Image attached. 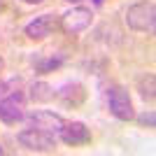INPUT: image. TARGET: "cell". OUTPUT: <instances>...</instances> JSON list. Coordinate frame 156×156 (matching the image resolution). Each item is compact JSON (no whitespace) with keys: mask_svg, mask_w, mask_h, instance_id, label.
<instances>
[{"mask_svg":"<svg viewBox=\"0 0 156 156\" xmlns=\"http://www.w3.org/2000/svg\"><path fill=\"white\" fill-rule=\"evenodd\" d=\"M33 63H35V61H33ZM61 63H63V58H49V61H44V63H35V65H37L40 72H49L51 68H58Z\"/></svg>","mask_w":156,"mask_h":156,"instance_id":"obj_11","label":"cell"},{"mask_svg":"<svg viewBox=\"0 0 156 156\" xmlns=\"http://www.w3.org/2000/svg\"><path fill=\"white\" fill-rule=\"evenodd\" d=\"M23 119V96L19 91H12L9 96L0 98V121L16 124Z\"/></svg>","mask_w":156,"mask_h":156,"instance_id":"obj_6","label":"cell"},{"mask_svg":"<svg viewBox=\"0 0 156 156\" xmlns=\"http://www.w3.org/2000/svg\"><path fill=\"white\" fill-rule=\"evenodd\" d=\"M0 154H5V149H0Z\"/></svg>","mask_w":156,"mask_h":156,"instance_id":"obj_17","label":"cell"},{"mask_svg":"<svg viewBox=\"0 0 156 156\" xmlns=\"http://www.w3.org/2000/svg\"><path fill=\"white\" fill-rule=\"evenodd\" d=\"M140 124H147V126H149V128H154V112H144V114H142V117H140Z\"/></svg>","mask_w":156,"mask_h":156,"instance_id":"obj_12","label":"cell"},{"mask_svg":"<svg viewBox=\"0 0 156 156\" xmlns=\"http://www.w3.org/2000/svg\"><path fill=\"white\" fill-rule=\"evenodd\" d=\"M68 2H72V5H79V2H86V0H68Z\"/></svg>","mask_w":156,"mask_h":156,"instance_id":"obj_15","label":"cell"},{"mask_svg":"<svg viewBox=\"0 0 156 156\" xmlns=\"http://www.w3.org/2000/svg\"><path fill=\"white\" fill-rule=\"evenodd\" d=\"M107 107H110V112L119 121H130V119L135 117L130 93L126 91L124 86H110L107 89Z\"/></svg>","mask_w":156,"mask_h":156,"instance_id":"obj_2","label":"cell"},{"mask_svg":"<svg viewBox=\"0 0 156 156\" xmlns=\"http://www.w3.org/2000/svg\"><path fill=\"white\" fill-rule=\"evenodd\" d=\"M91 21H93V12L89 7H72L70 12H65L61 16V28L68 35H79L82 30L91 26Z\"/></svg>","mask_w":156,"mask_h":156,"instance_id":"obj_4","label":"cell"},{"mask_svg":"<svg viewBox=\"0 0 156 156\" xmlns=\"http://www.w3.org/2000/svg\"><path fill=\"white\" fill-rule=\"evenodd\" d=\"M23 2H28V5H40V2H44V0H23Z\"/></svg>","mask_w":156,"mask_h":156,"instance_id":"obj_14","label":"cell"},{"mask_svg":"<svg viewBox=\"0 0 156 156\" xmlns=\"http://www.w3.org/2000/svg\"><path fill=\"white\" fill-rule=\"evenodd\" d=\"M61 140H63L65 144H70V147H77V144H86L89 140H91V133H89V128H86L82 121H70V124H63V128H61Z\"/></svg>","mask_w":156,"mask_h":156,"instance_id":"obj_8","label":"cell"},{"mask_svg":"<svg viewBox=\"0 0 156 156\" xmlns=\"http://www.w3.org/2000/svg\"><path fill=\"white\" fill-rule=\"evenodd\" d=\"M2 68H5V61H2V56H0V72H2Z\"/></svg>","mask_w":156,"mask_h":156,"instance_id":"obj_16","label":"cell"},{"mask_svg":"<svg viewBox=\"0 0 156 156\" xmlns=\"http://www.w3.org/2000/svg\"><path fill=\"white\" fill-rule=\"evenodd\" d=\"M156 77H154V75H151V72H149V75H144V77L142 79H140V96H142L144 98V100H154V96H156Z\"/></svg>","mask_w":156,"mask_h":156,"instance_id":"obj_10","label":"cell"},{"mask_svg":"<svg viewBox=\"0 0 156 156\" xmlns=\"http://www.w3.org/2000/svg\"><path fill=\"white\" fill-rule=\"evenodd\" d=\"M12 93V84L9 82H0V98H5Z\"/></svg>","mask_w":156,"mask_h":156,"instance_id":"obj_13","label":"cell"},{"mask_svg":"<svg viewBox=\"0 0 156 156\" xmlns=\"http://www.w3.org/2000/svg\"><path fill=\"white\" fill-rule=\"evenodd\" d=\"M126 23L128 28L137 33H151L156 30V7L151 0H142V2H135V5L128 7V12H126Z\"/></svg>","mask_w":156,"mask_h":156,"instance_id":"obj_1","label":"cell"},{"mask_svg":"<svg viewBox=\"0 0 156 156\" xmlns=\"http://www.w3.org/2000/svg\"><path fill=\"white\" fill-rule=\"evenodd\" d=\"M63 117L61 114H54L49 110H37L28 117V126L37 130H44V133H51V135H58L61 128H63Z\"/></svg>","mask_w":156,"mask_h":156,"instance_id":"obj_5","label":"cell"},{"mask_svg":"<svg viewBox=\"0 0 156 156\" xmlns=\"http://www.w3.org/2000/svg\"><path fill=\"white\" fill-rule=\"evenodd\" d=\"M56 28H58L56 16H51V14H42V16H35V19L23 28V33H26L28 40H44V37H49Z\"/></svg>","mask_w":156,"mask_h":156,"instance_id":"obj_7","label":"cell"},{"mask_svg":"<svg viewBox=\"0 0 156 156\" xmlns=\"http://www.w3.org/2000/svg\"><path fill=\"white\" fill-rule=\"evenodd\" d=\"M16 140L28 151H51L56 147V135L44 133V130H37V128H30V126L26 130H21L19 135H16Z\"/></svg>","mask_w":156,"mask_h":156,"instance_id":"obj_3","label":"cell"},{"mask_svg":"<svg viewBox=\"0 0 156 156\" xmlns=\"http://www.w3.org/2000/svg\"><path fill=\"white\" fill-rule=\"evenodd\" d=\"M28 96H30L33 103H49L56 93H54V89L47 84V82H33V84H30V93H28Z\"/></svg>","mask_w":156,"mask_h":156,"instance_id":"obj_9","label":"cell"}]
</instances>
